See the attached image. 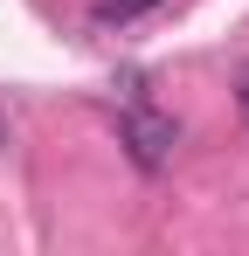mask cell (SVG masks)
Wrapping results in <instances>:
<instances>
[{
  "mask_svg": "<svg viewBox=\"0 0 249 256\" xmlns=\"http://www.w3.org/2000/svg\"><path fill=\"white\" fill-rule=\"evenodd\" d=\"M160 0H97L90 14H97V28H118V21H138V14H152Z\"/></svg>",
  "mask_w": 249,
  "mask_h": 256,
  "instance_id": "2",
  "label": "cell"
},
{
  "mask_svg": "<svg viewBox=\"0 0 249 256\" xmlns=\"http://www.w3.org/2000/svg\"><path fill=\"white\" fill-rule=\"evenodd\" d=\"M124 152H132V166H146V173H160L166 160H173V146H180V125L173 118H160V111H124Z\"/></svg>",
  "mask_w": 249,
  "mask_h": 256,
  "instance_id": "1",
  "label": "cell"
},
{
  "mask_svg": "<svg viewBox=\"0 0 249 256\" xmlns=\"http://www.w3.org/2000/svg\"><path fill=\"white\" fill-rule=\"evenodd\" d=\"M236 97H242V118H249V76H242V90H236Z\"/></svg>",
  "mask_w": 249,
  "mask_h": 256,
  "instance_id": "3",
  "label": "cell"
}]
</instances>
